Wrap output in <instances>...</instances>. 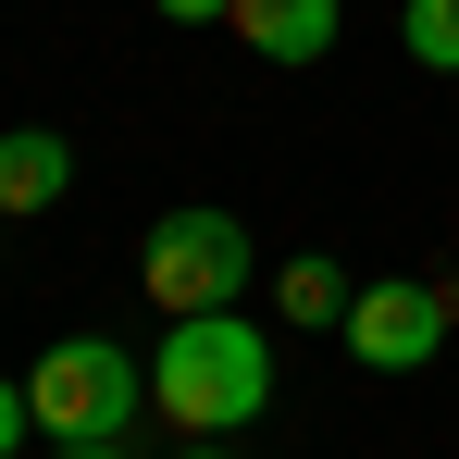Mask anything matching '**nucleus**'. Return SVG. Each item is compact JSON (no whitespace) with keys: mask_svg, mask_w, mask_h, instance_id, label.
<instances>
[{"mask_svg":"<svg viewBox=\"0 0 459 459\" xmlns=\"http://www.w3.org/2000/svg\"><path fill=\"white\" fill-rule=\"evenodd\" d=\"M63 186H75V150H63L50 125H13V137H0V212H50Z\"/></svg>","mask_w":459,"mask_h":459,"instance_id":"6","label":"nucleus"},{"mask_svg":"<svg viewBox=\"0 0 459 459\" xmlns=\"http://www.w3.org/2000/svg\"><path fill=\"white\" fill-rule=\"evenodd\" d=\"M348 299H360V286H348L335 261H286V286H273L286 323H348Z\"/></svg>","mask_w":459,"mask_h":459,"instance_id":"7","label":"nucleus"},{"mask_svg":"<svg viewBox=\"0 0 459 459\" xmlns=\"http://www.w3.org/2000/svg\"><path fill=\"white\" fill-rule=\"evenodd\" d=\"M397 38L422 75H459V0H397Z\"/></svg>","mask_w":459,"mask_h":459,"instance_id":"8","label":"nucleus"},{"mask_svg":"<svg viewBox=\"0 0 459 459\" xmlns=\"http://www.w3.org/2000/svg\"><path fill=\"white\" fill-rule=\"evenodd\" d=\"M174 459H236V447H224V435H186V447H174Z\"/></svg>","mask_w":459,"mask_h":459,"instance_id":"11","label":"nucleus"},{"mask_svg":"<svg viewBox=\"0 0 459 459\" xmlns=\"http://www.w3.org/2000/svg\"><path fill=\"white\" fill-rule=\"evenodd\" d=\"M150 13H161V25H224L236 0H150Z\"/></svg>","mask_w":459,"mask_h":459,"instance_id":"10","label":"nucleus"},{"mask_svg":"<svg viewBox=\"0 0 459 459\" xmlns=\"http://www.w3.org/2000/svg\"><path fill=\"white\" fill-rule=\"evenodd\" d=\"M137 286L161 299V323H186V310H236L248 299V224L236 212H161L150 236H137Z\"/></svg>","mask_w":459,"mask_h":459,"instance_id":"3","label":"nucleus"},{"mask_svg":"<svg viewBox=\"0 0 459 459\" xmlns=\"http://www.w3.org/2000/svg\"><path fill=\"white\" fill-rule=\"evenodd\" d=\"M38 435L50 447H125V422L150 410V360H125L112 335H63V348H38Z\"/></svg>","mask_w":459,"mask_h":459,"instance_id":"2","label":"nucleus"},{"mask_svg":"<svg viewBox=\"0 0 459 459\" xmlns=\"http://www.w3.org/2000/svg\"><path fill=\"white\" fill-rule=\"evenodd\" d=\"M38 435V397H25V373H0V459Z\"/></svg>","mask_w":459,"mask_h":459,"instance_id":"9","label":"nucleus"},{"mask_svg":"<svg viewBox=\"0 0 459 459\" xmlns=\"http://www.w3.org/2000/svg\"><path fill=\"white\" fill-rule=\"evenodd\" d=\"M150 410L174 422V435H236V422H261V410H273V348H261V323H236V310L161 323Z\"/></svg>","mask_w":459,"mask_h":459,"instance_id":"1","label":"nucleus"},{"mask_svg":"<svg viewBox=\"0 0 459 459\" xmlns=\"http://www.w3.org/2000/svg\"><path fill=\"white\" fill-rule=\"evenodd\" d=\"M50 459H125V447H50Z\"/></svg>","mask_w":459,"mask_h":459,"instance_id":"12","label":"nucleus"},{"mask_svg":"<svg viewBox=\"0 0 459 459\" xmlns=\"http://www.w3.org/2000/svg\"><path fill=\"white\" fill-rule=\"evenodd\" d=\"M447 323H459V286H422V273H385V286H360L348 299V360L360 373H422L435 348H447Z\"/></svg>","mask_w":459,"mask_h":459,"instance_id":"4","label":"nucleus"},{"mask_svg":"<svg viewBox=\"0 0 459 459\" xmlns=\"http://www.w3.org/2000/svg\"><path fill=\"white\" fill-rule=\"evenodd\" d=\"M224 25L248 38V50H261V63H323L348 13H335V0H236Z\"/></svg>","mask_w":459,"mask_h":459,"instance_id":"5","label":"nucleus"}]
</instances>
